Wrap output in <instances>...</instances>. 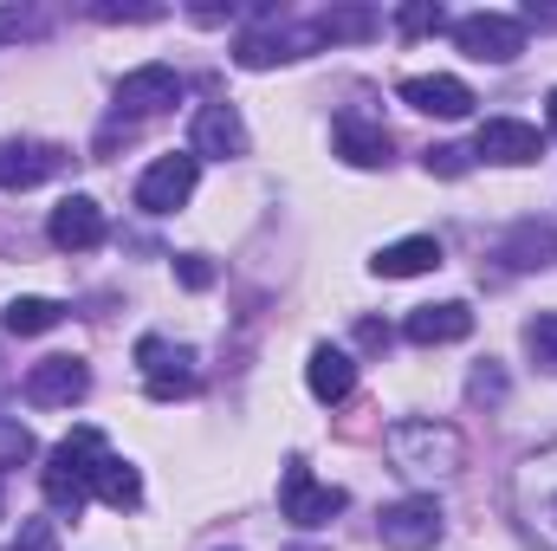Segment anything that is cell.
Wrapping results in <instances>:
<instances>
[{
	"mask_svg": "<svg viewBox=\"0 0 557 551\" xmlns=\"http://www.w3.org/2000/svg\"><path fill=\"white\" fill-rule=\"evenodd\" d=\"M0 454L26 461V454H33V434H26V428H7V421H0Z\"/></svg>",
	"mask_w": 557,
	"mask_h": 551,
	"instance_id": "obj_32",
	"label": "cell"
},
{
	"mask_svg": "<svg viewBox=\"0 0 557 551\" xmlns=\"http://www.w3.org/2000/svg\"><path fill=\"white\" fill-rule=\"evenodd\" d=\"M552 513H557V500H552Z\"/></svg>",
	"mask_w": 557,
	"mask_h": 551,
	"instance_id": "obj_36",
	"label": "cell"
},
{
	"mask_svg": "<svg viewBox=\"0 0 557 551\" xmlns=\"http://www.w3.org/2000/svg\"><path fill=\"white\" fill-rule=\"evenodd\" d=\"M370 267H376V279H416V273H434V267H441V241H434V234H409V241L383 247Z\"/></svg>",
	"mask_w": 557,
	"mask_h": 551,
	"instance_id": "obj_20",
	"label": "cell"
},
{
	"mask_svg": "<svg viewBox=\"0 0 557 551\" xmlns=\"http://www.w3.org/2000/svg\"><path fill=\"white\" fill-rule=\"evenodd\" d=\"M59 169H65V149L59 143H26V137L0 143V188H33V182H46Z\"/></svg>",
	"mask_w": 557,
	"mask_h": 551,
	"instance_id": "obj_12",
	"label": "cell"
},
{
	"mask_svg": "<svg viewBox=\"0 0 557 551\" xmlns=\"http://www.w3.org/2000/svg\"><path fill=\"white\" fill-rule=\"evenodd\" d=\"M344 506H350V493H344V487H318L305 461H285V474H278V513H285L292 526L318 532V526H331Z\"/></svg>",
	"mask_w": 557,
	"mask_h": 551,
	"instance_id": "obj_4",
	"label": "cell"
},
{
	"mask_svg": "<svg viewBox=\"0 0 557 551\" xmlns=\"http://www.w3.org/2000/svg\"><path fill=\"white\" fill-rule=\"evenodd\" d=\"M396 91H403V105H416L428 118H467V111H473V91H467L460 78H447V72H434V78H403Z\"/></svg>",
	"mask_w": 557,
	"mask_h": 551,
	"instance_id": "obj_16",
	"label": "cell"
},
{
	"mask_svg": "<svg viewBox=\"0 0 557 551\" xmlns=\"http://www.w3.org/2000/svg\"><path fill=\"white\" fill-rule=\"evenodd\" d=\"M20 390H26L33 409H72V403L91 396V370H85V357H39Z\"/></svg>",
	"mask_w": 557,
	"mask_h": 551,
	"instance_id": "obj_6",
	"label": "cell"
},
{
	"mask_svg": "<svg viewBox=\"0 0 557 551\" xmlns=\"http://www.w3.org/2000/svg\"><path fill=\"white\" fill-rule=\"evenodd\" d=\"M383 448H389L396 474H409V480H454L467 467V441L447 421H389Z\"/></svg>",
	"mask_w": 557,
	"mask_h": 551,
	"instance_id": "obj_2",
	"label": "cell"
},
{
	"mask_svg": "<svg viewBox=\"0 0 557 551\" xmlns=\"http://www.w3.org/2000/svg\"><path fill=\"white\" fill-rule=\"evenodd\" d=\"M175 279H182L188 292H208V285H214V267H208L201 254H182V260H175Z\"/></svg>",
	"mask_w": 557,
	"mask_h": 551,
	"instance_id": "obj_29",
	"label": "cell"
},
{
	"mask_svg": "<svg viewBox=\"0 0 557 551\" xmlns=\"http://www.w3.org/2000/svg\"><path fill=\"white\" fill-rule=\"evenodd\" d=\"M201 156H247V124H240V111L234 105H201L195 111V162Z\"/></svg>",
	"mask_w": 557,
	"mask_h": 551,
	"instance_id": "obj_14",
	"label": "cell"
},
{
	"mask_svg": "<svg viewBox=\"0 0 557 551\" xmlns=\"http://www.w3.org/2000/svg\"><path fill=\"white\" fill-rule=\"evenodd\" d=\"M318 39H311V26L305 33H285V26H273V33H247L240 46H234V59L247 65V72H267V65H285V59H305Z\"/></svg>",
	"mask_w": 557,
	"mask_h": 551,
	"instance_id": "obj_17",
	"label": "cell"
},
{
	"mask_svg": "<svg viewBox=\"0 0 557 551\" xmlns=\"http://www.w3.org/2000/svg\"><path fill=\"white\" fill-rule=\"evenodd\" d=\"M454 46L467 59H480V65H512L525 52V20H512V13H467V20H454Z\"/></svg>",
	"mask_w": 557,
	"mask_h": 551,
	"instance_id": "obj_5",
	"label": "cell"
},
{
	"mask_svg": "<svg viewBox=\"0 0 557 551\" xmlns=\"http://www.w3.org/2000/svg\"><path fill=\"white\" fill-rule=\"evenodd\" d=\"M305 390L318 396V403H350V390H357V357L350 351H337V344H318L311 351V364H305Z\"/></svg>",
	"mask_w": 557,
	"mask_h": 551,
	"instance_id": "obj_13",
	"label": "cell"
},
{
	"mask_svg": "<svg viewBox=\"0 0 557 551\" xmlns=\"http://www.w3.org/2000/svg\"><path fill=\"white\" fill-rule=\"evenodd\" d=\"M195 182H201V162L195 156H156L137 182V208L143 215H175L195 195Z\"/></svg>",
	"mask_w": 557,
	"mask_h": 551,
	"instance_id": "obj_7",
	"label": "cell"
},
{
	"mask_svg": "<svg viewBox=\"0 0 557 551\" xmlns=\"http://www.w3.org/2000/svg\"><path fill=\"white\" fill-rule=\"evenodd\" d=\"M65 318V305L59 298H13L7 311H0V325L13 331V338H39V331H52Z\"/></svg>",
	"mask_w": 557,
	"mask_h": 551,
	"instance_id": "obj_23",
	"label": "cell"
},
{
	"mask_svg": "<svg viewBox=\"0 0 557 551\" xmlns=\"http://www.w3.org/2000/svg\"><path fill=\"white\" fill-rule=\"evenodd\" d=\"M467 396H473V403H486V409H493V403H506V370H499V364H480V370H473V383H467Z\"/></svg>",
	"mask_w": 557,
	"mask_h": 551,
	"instance_id": "obj_26",
	"label": "cell"
},
{
	"mask_svg": "<svg viewBox=\"0 0 557 551\" xmlns=\"http://www.w3.org/2000/svg\"><path fill=\"white\" fill-rule=\"evenodd\" d=\"M467 162H473V156H467L460 143H434V149H428V175H447V182H454V175H467Z\"/></svg>",
	"mask_w": 557,
	"mask_h": 551,
	"instance_id": "obj_27",
	"label": "cell"
},
{
	"mask_svg": "<svg viewBox=\"0 0 557 551\" xmlns=\"http://www.w3.org/2000/svg\"><path fill=\"white\" fill-rule=\"evenodd\" d=\"M525 351L539 357V370H557V311H539L525 325Z\"/></svg>",
	"mask_w": 557,
	"mask_h": 551,
	"instance_id": "obj_24",
	"label": "cell"
},
{
	"mask_svg": "<svg viewBox=\"0 0 557 551\" xmlns=\"http://www.w3.org/2000/svg\"><path fill=\"white\" fill-rule=\"evenodd\" d=\"M357 338H363L370 351H389V325H376V318H363V325H357Z\"/></svg>",
	"mask_w": 557,
	"mask_h": 551,
	"instance_id": "obj_33",
	"label": "cell"
},
{
	"mask_svg": "<svg viewBox=\"0 0 557 551\" xmlns=\"http://www.w3.org/2000/svg\"><path fill=\"white\" fill-rule=\"evenodd\" d=\"M376 539H383L389 551H434V539H441V506H434L428 493L383 506V519H376Z\"/></svg>",
	"mask_w": 557,
	"mask_h": 551,
	"instance_id": "obj_8",
	"label": "cell"
},
{
	"mask_svg": "<svg viewBox=\"0 0 557 551\" xmlns=\"http://www.w3.org/2000/svg\"><path fill=\"white\" fill-rule=\"evenodd\" d=\"M137 370H143V390L156 403H175V396H195L201 390L195 351L188 344H169V338H137Z\"/></svg>",
	"mask_w": 557,
	"mask_h": 551,
	"instance_id": "obj_3",
	"label": "cell"
},
{
	"mask_svg": "<svg viewBox=\"0 0 557 551\" xmlns=\"http://www.w3.org/2000/svg\"><path fill=\"white\" fill-rule=\"evenodd\" d=\"M91 13H98V20H111V26H117V20H124V26H143V20H162V7H91Z\"/></svg>",
	"mask_w": 557,
	"mask_h": 551,
	"instance_id": "obj_31",
	"label": "cell"
},
{
	"mask_svg": "<svg viewBox=\"0 0 557 551\" xmlns=\"http://www.w3.org/2000/svg\"><path fill=\"white\" fill-rule=\"evenodd\" d=\"M376 33H383V13H376V7H324V13L311 20V39H331V46H337V39H344V46H350V39H376Z\"/></svg>",
	"mask_w": 557,
	"mask_h": 551,
	"instance_id": "obj_21",
	"label": "cell"
},
{
	"mask_svg": "<svg viewBox=\"0 0 557 551\" xmlns=\"http://www.w3.org/2000/svg\"><path fill=\"white\" fill-rule=\"evenodd\" d=\"M111 513H137L143 506V480L131 461H117V454H104V467H98V487H91Z\"/></svg>",
	"mask_w": 557,
	"mask_h": 551,
	"instance_id": "obj_22",
	"label": "cell"
},
{
	"mask_svg": "<svg viewBox=\"0 0 557 551\" xmlns=\"http://www.w3.org/2000/svg\"><path fill=\"white\" fill-rule=\"evenodd\" d=\"M552 137H557V91H552Z\"/></svg>",
	"mask_w": 557,
	"mask_h": 551,
	"instance_id": "obj_35",
	"label": "cell"
},
{
	"mask_svg": "<svg viewBox=\"0 0 557 551\" xmlns=\"http://www.w3.org/2000/svg\"><path fill=\"white\" fill-rule=\"evenodd\" d=\"M0 519H7V461H0Z\"/></svg>",
	"mask_w": 557,
	"mask_h": 551,
	"instance_id": "obj_34",
	"label": "cell"
},
{
	"mask_svg": "<svg viewBox=\"0 0 557 551\" xmlns=\"http://www.w3.org/2000/svg\"><path fill=\"white\" fill-rule=\"evenodd\" d=\"M499 260H512L519 273H545V267L557 260V228L552 221H525V228H512L506 247H499Z\"/></svg>",
	"mask_w": 557,
	"mask_h": 551,
	"instance_id": "obj_19",
	"label": "cell"
},
{
	"mask_svg": "<svg viewBox=\"0 0 557 551\" xmlns=\"http://www.w3.org/2000/svg\"><path fill=\"white\" fill-rule=\"evenodd\" d=\"M460 338H473V311L460 298L409 311V344H460Z\"/></svg>",
	"mask_w": 557,
	"mask_h": 551,
	"instance_id": "obj_18",
	"label": "cell"
},
{
	"mask_svg": "<svg viewBox=\"0 0 557 551\" xmlns=\"http://www.w3.org/2000/svg\"><path fill=\"white\" fill-rule=\"evenodd\" d=\"M389 149H396V137H389L383 124H370V118H357V111L337 118V156H344L350 169H383Z\"/></svg>",
	"mask_w": 557,
	"mask_h": 551,
	"instance_id": "obj_15",
	"label": "cell"
},
{
	"mask_svg": "<svg viewBox=\"0 0 557 551\" xmlns=\"http://www.w3.org/2000/svg\"><path fill=\"white\" fill-rule=\"evenodd\" d=\"M473 156L519 169V162H539V156H545V137H539L532 124H519V118H486L480 137H473Z\"/></svg>",
	"mask_w": 557,
	"mask_h": 551,
	"instance_id": "obj_11",
	"label": "cell"
},
{
	"mask_svg": "<svg viewBox=\"0 0 557 551\" xmlns=\"http://www.w3.org/2000/svg\"><path fill=\"white\" fill-rule=\"evenodd\" d=\"M169 105H182V78H175V65H137V72L117 78V111H131V118H156V111H169Z\"/></svg>",
	"mask_w": 557,
	"mask_h": 551,
	"instance_id": "obj_9",
	"label": "cell"
},
{
	"mask_svg": "<svg viewBox=\"0 0 557 551\" xmlns=\"http://www.w3.org/2000/svg\"><path fill=\"white\" fill-rule=\"evenodd\" d=\"M7 551H59V532H52V519H26L20 526V539Z\"/></svg>",
	"mask_w": 557,
	"mask_h": 551,
	"instance_id": "obj_28",
	"label": "cell"
},
{
	"mask_svg": "<svg viewBox=\"0 0 557 551\" xmlns=\"http://www.w3.org/2000/svg\"><path fill=\"white\" fill-rule=\"evenodd\" d=\"M104 434L98 428H72L52 454H46V474H39V487H46V506L52 513H65V519H78L85 513V500H91V487H98V467H104Z\"/></svg>",
	"mask_w": 557,
	"mask_h": 551,
	"instance_id": "obj_1",
	"label": "cell"
},
{
	"mask_svg": "<svg viewBox=\"0 0 557 551\" xmlns=\"http://www.w3.org/2000/svg\"><path fill=\"white\" fill-rule=\"evenodd\" d=\"M26 33H39V20H33L26 7H0V46H7V39H26Z\"/></svg>",
	"mask_w": 557,
	"mask_h": 551,
	"instance_id": "obj_30",
	"label": "cell"
},
{
	"mask_svg": "<svg viewBox=\"0 0 557 551\" xmlns=\"http://www.w3.org/2000/svg\"><path fill=\"white\" fill-rule=\"evenodd\" d=\"M396 26H403L409 39H421V33H441V26H447V13H441L434 0H416V7H403V13H396Z\"/></svg>",
	"mask_w": 557,
	"mask_h": 551,
	"instance_id": "obj_25",
	"label": "cell"
},
{
	"mask_svg": "<svg viewBox=\"0 0 557 551\" xmlns=\"http://www.w3.org/2000/svg\"><path fill=\"white\" fill-rule=\"evenodd\" d=\"M104 208L91 201V195H72V201H59L52 208V247L59 254H98L104 247Z\"/></svg>",
	"mask_w": 557,
	"mask_h": 551,
	"instance_id": "obj_10",
	"label": "cell"
}]
</instances>
